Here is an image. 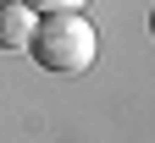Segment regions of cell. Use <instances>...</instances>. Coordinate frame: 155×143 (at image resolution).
<instances>
[{
  "label": "cell",
  "instance_id": "obj_1",
  "mask_svg": "<svg viewBox=\"0 0 155 143\" xmlns=\"http://www.w3.org/2000/svg\"><path fill=\"white\" fill-rule=\"evenodd\" d=\"M28 55L39 61L45 72H89L94 66V55H100V33H94V22L83 11H50V17H39V28L28 39Z\"/></svg>",
  "mask_w": 155,
  "mask_h": 143
},
{
  "label": "cell",
  "instance_id": "obj_2",
  "mask_svg": "<svg viewBox=\"0 0 155 143\" xmlns=\"http://www.w3.org/2000/svg\"><path fill=\"white\" fill-rule=\"evenodd\" d=\"M33 28H39V11H28L22 0H6L0 6V50H28Z\"/></svg>",
  "mask_w": 155,
  "mask_h": 143
},
{
  "label": "cell",
  "instance_id": "obj_3",
  "mask_svg": "<svg viewBox=\"0 0 155 143\" xmlns=\"http://www.w3.org/2000/svg\"><path fill=\"white\" fill-rule=\"evenodd\" d=\"M28 11H39V17H50V11H89L94 0H22Z\"/></svg>",
  "mask_w": 155,
  "mask_h": 143
},
{
  "label": "cell",
  "instance_id": "obj_4",
  "mask_svg": "<svg viewBox=\"0 0 155 143\" xmlns=\"http://www.w3.org/2000/svg\"><path fill=\"white\" fill-rule=\"evenodd\" d=\"M150 39H155V11H150Z\"/></svg>",
  "mask_w": 155,
  "mask_h": 143
}]
</instances>
